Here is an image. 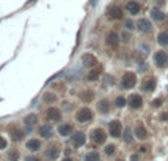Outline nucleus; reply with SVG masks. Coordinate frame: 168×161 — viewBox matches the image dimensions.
<instances>
[{"instance_id": "1", "label": "nucleus", "mask_w": 168, "mask_h": 161, "mask_svg": "<svg viewBox=\"0 0 168 161\" xmlns=\"http://www.w3.org/2000/svg\"><path fill=\"white\" fill-rule=\"evenodd\" d=\"M136 83H137V77H136L134 72L131 71L124 72V75L121 78V87L122 89H131V87L136 86Z\"/></svg>"}, {"instance_id": "2", "label": "nucleus", "mask_w": 168, "mask_h": 161, "mask_svg": "<svg viewBox=\"0 0 168 161\" xmlns=\"http://www.w3.org/2000/svg\"><path fill=\"white\" fill-rule=\"evenodd\" d=\"M75 120L78 123H87V121L93 120V111L90 108H81V109H78V112L75 114Z\"/></svg>"}, {"instance_id": "3", "label": "nucleus", "mask_w": 168, "mask_h": 161, "mask_svg": "<svg viewBox=\"0 0 168 161\" xmlns=\"http://www.w3.org/2000/svg\"><path fill=\"white\" fill-rule=\"evenodd\" d=\"M59 154H61V146H59V143H50L49 146H47V149H46V158L47 160H56L58 157H59Z\"/></svg>"}, {"instance_id": "4", "label": "nucleus", "mask_w": 168, "mask_h": 161, "mask_svg": "<svg viewBox=\"0 0 168 161\" xmlns=\"http://www.w3.org/2000/svg\"><path fill=\"white\" fill-rule=\"evenodd\" d=\"M46 118L49 121H53V123H58L62 120V112L55 107H50L47 111H46Z\"/></svg>"}, {"instance_id": "5", "label": "nucleus", "mask_w": 168, "mask_h": 161, "mask_svg": "<svg viewBox=\"0 0 168 161\" xmlns=\"http://www.w3.org/2000/svg\"><path fill=\"white\" fill-rule=\"evenodd\" d=\"M92 141L94 143H98V145H102V143H105L106 141V133H105V130L103 129H94V130H92Z\"/></svg>"}, {"instance_id": "6", "label": "nucleus", "mask_w": 168, "mask_h": 161, "mask_svg": "<svg viewBox=\"0 0 168 161\" xmlns=\"http://www.w3.org/2000/svg\"><path fill=\"white\" fill-rule=\"evenodd\" d=\"M153 61H155L156 67L164 68V67H167V64H168V55L165 53L164 50H159V52H156V53H155Z\"/></svg>"}, {"instance_id": "7", "label": "nucleus", "mask_w": 168, "mask_h": 161, "mask_svg": "<svg viewBox=\"0 0 168 161\" xmlns=\"http://www.w3.org/2000/svg\"><path fill=\"white\" fill-rule=\"evenodd\" d=\"M121 133H122V126H121V123L118 120L109 121V135L112 138H119Z\"/></svg>"}, {"instance_id": "8", "label": "nucleus", "mask_w": 168, "mask_h": 161, "mask_svg": "<svg viewBox=\"0 0 168 161\" xmlns=\"http://www.w3.org/2000/svg\"><path fill=\"white\" fill-rule=\"evenodd\" d=\"M108 17L109 19H121L124 17V14H122V9L119 8V6H111L109 8V11H108Z\"/></svg>"}, {"instance_id": "9", "label": "nucleus", "mask_w": 168, "mask_h": 161, "mask_svg": "<svg viewBox=\"0 0 168 161\" xmlns=\"http://www.w3.org/2000/svg\"><path fill=\"white\" fill-rule=\"evenodd\" d=\"M128 105L133 108V109L140 108L142 105H143V99H142V96H140V95H137V93L131 95V96L128 98Z\"/></svg>"}, {"instance_id": "10", "label": "nucleus", "mask_w": 168, "mask_h": 161, "mask_svg": "<svg viewBox=\"0 0 168 161\" xmlns=\"http://www.w3.org/2000/svg\"><path fill=\"white\" fill-rule=\"evenodd\" d=\"M137 28L142 31V33H149L152 30V24L149 19L146 18H140L139 21H137Z\"/></svg>"}, {"instance_id": "11", "label": "nucleus", "mask_w": 168, "mask_h": 161, "mask_svg": "<svg viewBox=\"0 0 168 161\" xmlns=\"http://www.w3.org/2000/svg\"><path fill=\"white\" fill-rule=\"evenodd\" d=\"M83 65L84 67H88V68H94L98 65V59L92 53H86L83 55Z\"/></svg>"}, {"instance_id": "12", "label": "nucleus", "mask_w": 168, "mask_h": 161, "mask_svg": "<svg viewBox=\"0 0 168 161\" xmlns=\"http://www.w3.org/2000/svg\"><path fill=\"white\" fill-rule=\"evenodd\" d=\"M72 143H74L75 148L83 146L84 143H86V135H84L83 132H77V133H74V135H72Z\"/></svg>"}, {"instance_id": "13", "label": "nucleus", "mask_w": 168, "mask_h": 161, "mask_svg": "<svg viewBox=\"0 0 168 161\" xmlns=\"http://www.w3.org/2000/svg\"><path fill=\"white\" fill-rule=\"evenodd\" d=\"M10 138H12V141H15V142H19V141H22L24 139V136H25V133H24V130H21L19 127H10Z\"/></svg>"}, {"instance_id": "14", "label": "nucleus", "mask_w": 168, "mask_h": 161, "mask_svg": "<svg viewBox=\"0 0 168 161\" xmlns=\"http://www.w3.org/2000/svg\"><path fill=\"white\" fill-rule=\"evenodd\" d=\"M38 135L41 136V138H46V139H49L53 136V127L50 124H43L40 129H38Z\"/></svg>"}, {"instance_id": "15", "label": "nucleus", "mask_w": 168, "mask_h": 161, "mask_svg": "<svg viewBox=\"0 0 168 161\" xmlns=\"http://www.w3.org/2000/svg\"><path fill=\"white\" fill-rule=\"evenodd\" d=\"M127 11L131 14V15H137L139 12H140V9H142V6H140V3L139 2H136V0H130L128 3H127Z\"/></svg>"}, {"instance_id": "16", "label": "nucleus", "mask_w": 168, "mask_h": 161, "mask_svg": "<svg viewBox=\"0 0 168 161\" xmlns=\"http://www.w3.org/2000/svg\"><path fill=\"white\" fill-rule=\"evenodd\" d=\"M106 41H108L109 46L117 47L118 44H119V36H118L115 31H111V33H108V36H106Z\"/></svg>"}, {"instance_id": "17", "label": "nucleus", "mask_w": 168, "mask_h": 161, "mask_svg": "<svg viewBox=\"0 0 168 161\" xmlns=\"http://www.w3.org/2000/svg\"><path fill=\"white\" fill-rule=\"evenodd\" d=\"M134 135H136V138H137V139L145 141V139L148 138V130L145 129V126H143V124H139L134 129Z\"/></svg>"}, {"instance_id": "18", "label": "nucleus", "mask_w": 168, "mask_h": 161, "mask_svg": "<svg viewBox=\"0 0 168 161\" xmlns=\"http://www.w3.org/2000/svg\"><path fill=\"white\" fill-rule=\"evenodd\" d=\"M58 133H59L61 136H68V135H71V133H72V126L68 124V123L61 124L58 127Z\"/></svg>"}, {"instance_id": "19", "label": "nucleus", "mask_w": 168, "mask_h": 161, "mask_svg": "<svg viewBox=\"0 0 168 161\" xmlns=\"http://www.w3.org/2000/svg\"><path fill=\"white\" fill-rule=\"evenodd\" d=\"M27 149L28 151H33V152H35V151H38L40 149V146H41V143H40V141L38 139H30L28 142H27Z\"/></svg>"}, {"instance_id": "20", "label": "nucleus", "mask_w": 168, "mask_h": 161, "mask_svg": "<svg viewBox=\"0 0 168 161\" xmlns=\"http://www.w3.org/2000/svg\"><path fill=\"white\" fill-rule=\"evenodd\" d=\"M155 86H156L155 78H148V80H145V81H143L142 89L145 90V92H152V90L155 89Z\"/></svg>"}, {"instance_id": "21", "label": "nucleus", "mask_w": 168, "mask_h": 161, "mask_svg": "<svg viewBox=\"0 0 168 161\" xmlns=\"http://www.w3.org/2000/svg\"><path fill=\"white\" fill-rule=\"evenodd\" d=\"M109 101L108 99H102L100 102L98 104V111L100 112V114H108L109 112Z\"/></svg>"}, {"instance_id": "22", "label": "nucleus", "mask_w": 168, "mask_h": 161, "mask_svg": "<svg viewBox=\"0 0 168 161\" xmlns=\"http://www.w3.org/2000/svg\"><path fill=\"white\" fill-rule=\"evenodd\" d=\"M151 17L155 21H158V22H161V21H164L165 19V14L162 12V11H159V9H152V12H151Z\"/></svg>"}, {"instance_id": "23", "label": "nucleus", "mask_w": 168, "mask_h": 161, "mask_svg": "<svg viewBox=\"0 0 168 161\" xmlns=\"http://www.w3.org/2000/svg\"><path fill=\"white\" fill-rule=\"evenodd\" d=\"M158 43L161 46H167L168 44V31H162L158 34Z\"/></svg>"}, {"instance_id": "24", "label": "nucleus", "mask_w": 168, "mask_h": 161, "mask_svg": "<svg viewBox=\"0 0 168 161\" xmlns=\"http://www.w3.org/2000/svg\"><path fill=\"white\" fill-rule=\"evenodd\" d=\"M99 75H100V70L94 67V70H93V71H90L88 74H87V80H88V81H94V80H98V78H99Z\"/></svg>"}, {"instance_id": "25", "label": "nucleus", "mask_w": 168, "mask_h": 161, "mask_svg": "<svg viewBox=\"0 0 168 161\" xmlns=\"http://www.w3.org/2000/svg\"><path fill=\"white\" fill-rule=\"evenodd\" d=\"M56 99H58V98H56V95H55V93H52V92H46V93L43 95V101H44L46 104H53Z\"/></svg>"}, {"instance_id": "26", "label": "nucleus", "mask_w": 168, "mask_h": 161, "mask_svg": "<svg viewBox=\"0 0 168 161\" xmlns=\"http://www.w3.org/2000/svg\"><path fill=\"white\" fill-rule=\"evenodd\" d=\"M24 123L27 126H34L37 123V115L35 114H30V115H27L25 118H24Z\"/></svg>"}, {"instance_id": "27", "label": "nucleus", "mask_w": 168, "mask_h": 161, "mask_svg": "<svg viewBox=\"0 0 168 161\" xmlns=\"http://www.w3.org/2000/svg\"><path fill=\"white\" fill-rule=\"evenodd\" d=\"M99 160H100V155L96 151L87 152V155H86V161H99Z\"/></svg>"}, {"instance_id": "28", "label": "nucleus", "mask_w": 168, "mask_h": 161, "mask_svg": "<svg viewBox=\"0 0 168 161\" xmlns=\"http://www.w3.org/2000/svg\"><path fill=\"white\" fill-rule=\"evenodd\" d=\"M93 96H94V93L92 92V90H86L81 93V99H83L84 102H90L92 99H93Z\"/></svg>"}, {"instance_id": "29", "label": "nucleus", "mask_w": 168, "mask_h": 161, "mask_svg": "<svg viewBox=\"0 0 168 161\" xmlns=\"http://www.w3.org/2000/svg\"><path fill=\"white\" fill-rule=\"evenodd\" d=\"M8 158L10 161H18L19 160V152H18L16 149H10V151L8 152Z\"/></svg>"}, {"instance_id": "30", "label": "nucleus", "mask_w": 168, "mask_h": 161, "mask_svg": "<svg viewBox=\"0 0 168 161\" xmlns=\"http://www.w3.org/2000/svg\"><path fill=\"white\" fill-rule=\"evenodd\" d=\"M115 105L118 108H122L127 105V98H124V96H118L117 99H115Z\"/></svg>"}, {"instance_id": "31", "label": "nucleus", "mask_w": 168, "mask_h": 161, "mask_svg": "<svg viewBox=\"0 0 168 161\" xmlns=\"http://www.w3.org/2000/svg\"><path fill=\"white\" fill-rule=\"evenodd\" d=\"M131 141H133V135H131V130L127 127V129H125V132H124V142L131 143Z\"/></svg>"}, {"instance_id": "32", "label": "nucleus", "mask_w": 168, "mask_h": 161, "mask_svg": "<svg viewBox=\"0 0 168 161\" xmlns=\"http://www.w3.org/2000/svg\"><path fill=\"white\" fill-rule=\"evenodd\" d=\"M105 154H106V155H114V154H115V145H112V143L106 145V146H105Z\"/></svg>"}, {"instance_id": "33", "label": "nucleus", "mask_w": 168, "mask_h": 161, "mask_svg": "<svg viewBox=\"0 0 168 161\" xmlns=\"http://www.w3.org/2000/svg\"><path fill=\"white\" fill-rule=\"evenodd\" d=\"M125 28H128V30H134V22H133L131 19H128V21L125 22Z\"/></svg>"}, {"instance_id": "34", "label": "nucleus", "mask_w": 168, "mask_h": 161, "mask_svg": "<svg viewBox=\"0 0 168 161\" xmlns=\"http://www.w3.org/2000/svg\"><path fill=\"white\" fill-rule=\"evenodd\" d=\"M6 145H8V142H6V141H4V139H3V138L0 136V149L6 148Z\"/></svg>"}, {"instance_id": "35", "label": "nucleus", "mask_w": 168, "mask_h": 161, "mask_svg": "<svg viewBox=\"0 0 168 161\" xmlns=\"http://www.w3.org/2000/svg\"><path fill=\"white\" fill-rule=\"evenodd\" d=\"M25 161H40L37 157H25Z\"/></svg>"}, {"instance_id": "36", "label": "nucleus", "mask_w": 168, "mask_h": 161, "mask_svg": "<svg viewBox=\"0 0 168 161\" xmlns=\"http://www.w3.org/2000/svg\"><path fill=\"white\" fill-rule=\"evenodd\" d=\"M131 161H139V155H137V154L131 155Z\"/></svg>"}, {"instance_id": "37", "label": "nucleus", "mask_w": 168, "mask_h": 161, "mask_svg": "<svg viewBox=\"0 0 168 161\" xmlns=\"http://www.w3.org/2000/svg\"><path fill=\"white\" fill-rule=\"evenodd\" d=\"M122 38H124V41H128V38H130V37H128L127 34H125V33H124V34H122Z\"/></svg>"}, {"instance_id": "38", "label": "nucleus", "mask_w": 168, "mask_h": 161, "mask_svg": "<svg viewBox=\"0 0 168 161\" xmlns=\"http://www.w3.org/2000/svg\"><path fill=\"white\" fill-rule=\"evenodd\" d=\"M153 105H155V107H159V105H161V101H155Z\"/></svg>"}, {"instance_id": "39", "label": "nucleus", "mask_w": 168, "mask_h": 161, "mask_svg": "<svg viewBox=\"0 0 168 161\" xmlns=\"http://www.w3.org/2000/svg\"><path fill=\"white\" fill-rule=\"evenodd\" d=\"M62 161H74V160H72V158H69V157H67V158H64Z\"/></svg>"}, {"instance_id": "40", "label": "nucleus", "mask_w": 168, "mask_h": 161, "mask_svg": "<svg viewBox=\"0 0 168 161\" xmlns=\"http://www.w3.org/2000/svg\"><path fill=\"white\" fill-rule=\"evenodd\" d=\"M118 161H121V160H118Z\"/></svg>"}]
</instances>
